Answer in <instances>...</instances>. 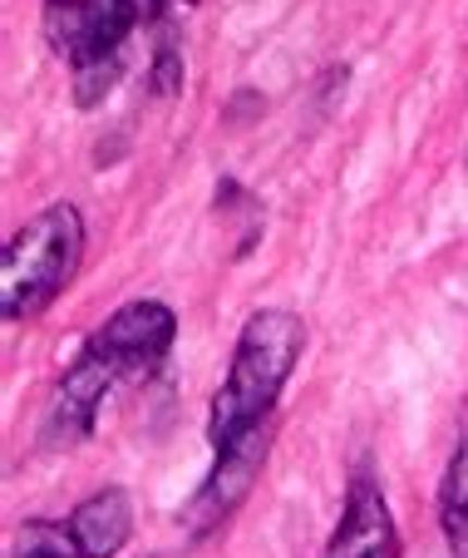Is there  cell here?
<instances>
[{
  "instance_id": "cell-1",
  "label": "cell",
  "mask_w": 468,
  "mask_h": 558,
  "mask_svg": "<svg viewBox=\"0 0 468 558\" xmlns=\"http://www.w3.org/2000/svg\"><path fill=\"white\" fill-rule=\"evenodd\" d=\"M173 337H177L173 306L153 302V296L119 306L104 327L79 347V356L64 366L50 401V421H45V440L50 445L84 440L94 430V421H99V405H104L109 390L134 376H148L168 356Z\"/></svg>"
},
{
  "instance_id": "cell-2",
  "label": "cell",
  "mask_w": 468,
  "mask_h": 558,
  "mask_svg": "<svg viewBox=\"0 0 468 558\" xmlns=\"http://www.w3.org/2000/svg\"><path fill=\"white\" fill-rule=\"evenodd\" d=\"M306 351V327L296 312L281 306H261L247 316V327L237 337L232 351L227 380L212 396V415H208V440L218 454L237 450L247 435L267 430L271 411H276L281 390L292 380L296 361Z\"/></svg>"
},
{
  "instance_id": "cell-3",
  "label": "cell",
  "mask_w": 468,
  "mask_h": 558,
  "mask_svg": "<svg viewBox=\"0 0 468 558\" xmlns=\"http://www.w3.org/2000/svg\"><path fill=\"white\" fill-rule=\"evenodd\" d=\"M158 0H40V31L60 60H70L74 105L94 109L124 74V45Z\"/></svg>"
},
{
  "instance_id": "cell-4",
  "label": "cell",
  "mask_w": 468,
  "mask_h": 558,
  "mask_svg": "<svg viewBox=\"0 0 468 558\" xmlns=\"http://www.w3.org/2000/svg\"><path fill=\"white\" fill-rule=\"evenodd\" d=\"M84 257V218L74 203H50L25 228L11 232L0 253V316L21 327L35 322L64 287L74 282Z\"/></svg>"
},
{
  "instance_id": "cell-5",
  "label": "cell",
  "mask_w": 468,
  "mask_h": 558,
  "mask_svg": "<svg viewBox=\"0 0 468 558\" xmlns=\"http://www.w3.org/2000/svg\"><path fill=\"white\" fill-rule=\"evenodd\" d=\"M325 558H399V529L390 514V499L370 470H355L345 489V509L335 524Z\"/></svg>"
},
{
  "instance_id": "cell-6",
  "label": "cell",
  "mask_w": 468,
  "mask_h": 558,
  "mask_svg": "<svg viewBox=\"0 0 468 558\" xmlns=\"http://www.w3.org/2000/svg\"><path fill=\"white\" fill-rule=\"evenodd\" d=\"M267 450H271V425H267V430H257V435H247L237 450L218 454V464H212V474H208V485L198 489V499H193V509H187L193 534L222 524V519H227L232 509L247 499L251 480H257L261 464H267Z\"/></svg>"
},
{
  "instance_id": "cell-7",
  "label": "cell",
  "mask_w": 468,
  "mask_h": 558,
  "mask_svg": "<svg viewBox=\"0 0 468 558\" xmlns=\"http://www.w3.org/2000/svg\"><path fill=\"white\" fill-rule=\"evenodd\" d=\"M64 524H70L84 558H114L134 534V505L119 485H109L99 495H89L84 505H74V514Z\"/></svg>"
},
{
  "instance_id": "cell-8",
  "label": "cell",
  "mask_w": 468,
  "mask_h": 558,
  "mask_svg": "<svg viewBox=\"0 0 468 558\" xmlns=\"http://www.w3.org/2000/svg\"><path fill=\"white\" fill-rule=\"evenodd\" d=\"M439 529H444L448 558H468V440L448 454L444 485H439Z\"/></svg>"
},
{
  "instance_id": "cell-9",
  "label": "cell",
  "mask_w": 468,
  "mask_h": 558,
  "mask_svg": "<svg viewBox=\"0 0 468 558\" xmlns=\"http://www.w3.org/2000/svg\"><path fill=\"white\" fill-rule=\"evenodd\" d=\"M15 558H84L79 544H74L70 524H50V519H30L21 529V544H15Z\"/></svg>"
},
{
  "instance_id": "cell-10",
  "label": "cell",
  "mask_w": 468,
  "mask_h": 558,
  "mask_svg": "<svg viewBox=\"0 0 468 558\" xmlns=\"http://www.w3.org/2000/svg\"><path fill=\"white\" fill-rule=\"evenodd\" d=\"M148 85L158 89V95H177L183 89V54H177L173 35H163L153 50V74H148Z\"/></svg>"
},
{
  "instance_id": "cell-11",
  "label": "cell",
  "mask_w": 468,
  "mask_h": 558,
  "mask_svg": "<svg viewBox=\"0 0 468 558\" xmlns=\"http://www.w3.org/2000/svg\"><path fill=\"white\" fill-rule=\"evenodd\" d=\"M158 5H198V0H158Z\"/></svg>"
}]
</instances>
